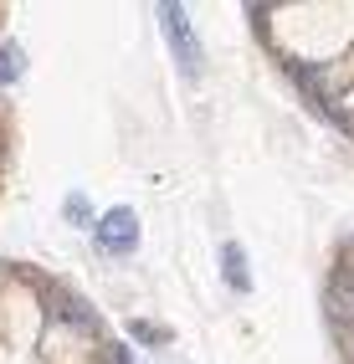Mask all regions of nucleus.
Segmentation results:
<instances>
[{
  "mask_svg": "<svg viewBox=\"0 0 354 364\" xmlns=\"http://www.w3.org/2000/svg\"><path fill=\"white\" fill-rule=\"evenodd\" d=\"M154 16H159V31H164V41H170L180 72H185V77H200V41H195V26H191V16H185V6L164 0Z\"/></svg>",
  "mask_w": 354,
  "mask_h": 364,
  "instance_id": "f257e3e1",
  "label": "nucleus"
},
{
  "mask_svg": "<svg viewBox=\"0 0 354 364\" xmlns=\"http://www.w3.org/2000/svg\"><path fill=\"white\" fill-rule=\"evenodd\" d=\"M92 241H98V252H108V257H134L139 252V210L134 205L103 210L98 226H92Z\"/></svg>",
  "mask_w": 354,
  "mask_h": 364,
  "instance_id": "f03ea898",
  "label": "nucleus"
},
{
  "mask_svg": "<svg viewBox=\"0 0 354 364\" xmlns=\"http://www.w3.org/2000/svg\"><path fill=\"white\" fill-rule=\"evenodd\" d=\"M288 77H293V82L303 87V98H309V103H313L318 113H328V118H334L339 129H354V124H349V113H344V108H339L334 98H328V87H323V77H318L313 67H303V62H293V57H288Z\"/></svg>",
  "mask_w": 354,
  "mask_h": 364,
  "instance_id": "7ed1b4c3",
  "label": "nucleus"
},
{
  "mask_svg": "<svg viewBox=\"0 0 354 364\" xmlns=\"http://www.w3.org/2000/svg\"><path fill=\"white\" fill-rule=\"evenodd\" d=\"M221 277L231 293H252V267H247V247L242 241H226L221 247Z\"/></svg>",
  "mask_w": 354,
  "mask_h": 364,
  "instance_id": "20e7f679",
  "label": "nucleus"
},
{
  "mask_svg": "<svg viewBox=\"0 0 354 364\" xmlns=\"http://www.w3.org/2000/svg\"><path fill=\"white\" fill-rule=\"evenodd\" d=\"M21 72H26V52L16 41H0V87H11Z\"/></svg>",
  "mask_w": 354,
  "mask_h": 364,
  "instance_id": "39448f33",
  "label": "nucleus"
},
{
  "mask_svg": "<svg viewBox=\"0 0 354 364\" xmlns=\"http://www.w3.org/2000/svg\"><path fill=\"white\" fill-rule=\"evenodd\" d=\"M62 215H67L73 226H82V231H87V226H98V215H92V200L82 196V190H73V196L62 200Z\"/></svg>",
  "mask_w": 354,
  "mask_h": 364,
  "instance_id": "423d86ee",
  "label": "nucleus"
},
{
  "mask_svg": "<svg viewBox=\"0 0 354 364\" xmlns=\"http://www.w3.org/2000/svg\"><path fill=\"white\" fill-rule=\"evenodd\" d=\"M57 313H62V318H73L77 328H92V323H98V318H92V308H87L82 298H57Z\"/></svg>",
  "mask_w": 354,
  "mask_h": 364,
  "instance_id": "0eeeda50",
  "label": "nucleus"
},
{
  "mask_svg": "<svg viewBox=\"0 0 354 364\" xmlns=\"http://www.w3.org/2000/svg\"><path fill=\"white\" fill-rule=\"evenodd\" d=\"M129 333L139 338V344H154V349L164 344V338H170V328H154V323H144V318H134V323H129Z\"/></svg>",
  "mask_w": 354,
  "mask_h": 364,
  "instance_id": "6e6552de",
  "label": "nucleus"
},
{
  "mask_svg": "<svg viewBox=\"0 0 354 364\" xmlns=\"http://www.w3.org/2000/svg\"><path fill=\"white\" fill-rule=\"evenodd\" d=\"M108 364H134V359H129V349H124V344H113V349H108Z\"/></svg>",
  "mask_w": 354,
  "mask_h": 364,
  "instance_id": "1a4fd4ad",
  "label": "nucleus"
}]
</instances>
